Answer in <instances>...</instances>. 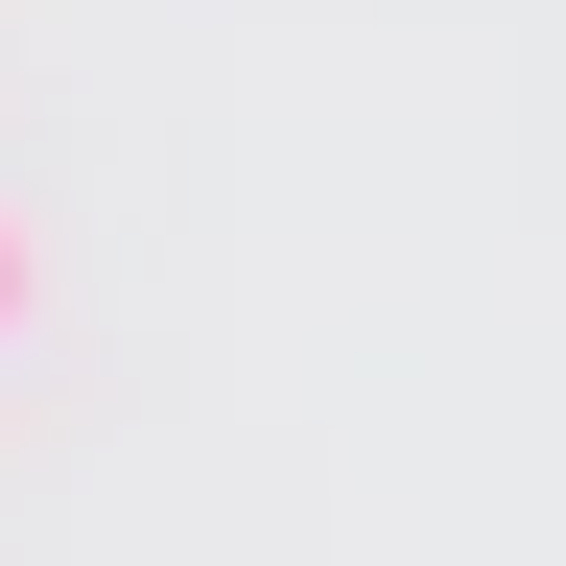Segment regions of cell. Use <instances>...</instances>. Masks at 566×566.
I'll list each match as a JSON object with an SVG mask.
<instances>
[{"instance_id": "1", "label": "cell", "mask_w": 566, "mask_h": 566, "mask_svg": "<svg viewBox=\"0 0 566 566\" xmlns=\"http://www.w3.org/2000/svg\"><path fill=\"white\" fill-rule=\"evenodd\" d=\"M48 331V237H24V189H0V354Z\"/></svg>"}]
</instances>
